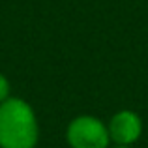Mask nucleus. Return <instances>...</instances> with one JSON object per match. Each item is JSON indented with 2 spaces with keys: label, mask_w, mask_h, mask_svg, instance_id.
Masks as SVG:
<instances>
[{
  "label": "nucleus",
  "mask_w": 148,
  "mask_h": 148,
  "mask_svg": "<svg viewBox=\"0 0 148 148\" xmlns=\"http://www.w3.org/2000/svg\"><path fill=\"white\" fill-rule=\"evenodd\" d=\"M40 124L32 105L10 96L0 103V148H36Z\"/></svg>",
  "instance_id": "f257e3e1"
},
{
  "label": "nucleus",
  "mask_w": 148,
  "mask_h": 148,
  "mask_svg": "<svg viewBox=\"0 0 148 148\" xmlns=\"http://www.w3.org/2000/svg\"><path fill=\"white\" fill-rule=\"evenodd\" d=\"M66 141L69 148H109V127L98 116L79 114L66 127Z\"/></svg>",
  "instance_id": "f03ea898"
},
{
  "label": "nucleus",
  "mask_w": 148,
  "mask_h": 148,
  "mask_svg": "<svg viewBox=\"0 0 148 148\" xmlns=\"http://www.w3.org/2000/svg\"><path fill=\"white\" fill-rule=\"evenodd\" d=\"M112 145L133 146L143 135V120L135 111L122 109L114 112L107 124Z\"/></svg>",
  "instance_id": "7ed1b4c3"
},
{
  "label": "nucleus",
  "mask_w": 148,
  "mask_h": 148,
  "mask_svg": "<svg viewBox=\"0 0 148 148\" xmlns=\"http://www.w3.org/2000/svg\"><path fill=\"white\" fill-rule=\"evenodd\" d=\"M10 92H11V84H10V81H8V77L4 75L2 71H0V103H2L4 99L10 98Z\"/></svg>",
  "instance_id": "20e7f679"
},
{
  "label": "nucleus",
  "mask_w": 148,
  "mask_h": 148,
  "mask_svg": "<svg viewBox=\"0 0 148 148\" xmlns=\"http://www.w3.org/2000/svg\"><path fill=\"white\" fill-rule=\"evenodd\" d=\"M109 148H133V146H122V145H114V146H109Z\"/></svg>",
  "instance_id": "39448f33"
}]
</instances>
